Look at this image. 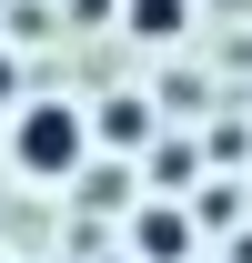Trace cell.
<instances>
[{"mask_svg":"<svg viewBox=\"0 0 252 263\" xmlns=\"http://www.w3.org/2000/svg\"><path fill=\"white\" fill-rule=\"evenodd\" d=\"M91 111L81 101H20L10 111V162H20V182H71V172L91 162Z\"/></svg>","mask_w":252,"mask_h":263,"instance_id":"obj_1","label":"cell"},{"mask_svg":"<svg viewBox=\"0 0 252 263\" xmlns=\"http://www.w3.org/2000/svg\"><path fill=\"white\" fill-rule=\"evenodd\" d=\"M131 253L141 263H192V213L182 202H152V213L131 223Z\"/></svg>","mask_w":252,"mask_h":263,"instance_id":"obj_2","label":"cell"},{"mask_svg":"<svg viewBox=\"0 0 252 263\" xmlns=\"http://www.w3.org/2000/svg\"><path fill=\"white\" fill-rule=\"evenodd\" d=\"M121 21H131L141 41H182V31H192V0H121Z\"/></svg>","mask_w":252,"mask_h":263,"instance_id":"obj_3","label":"cell"},{"mask_svg":"<svg viewBox=\"0 0 252 263\" xmlns=\"http://www.w3.org/2000/svg\"><path fill=\"white\" fill-rule=\"evenodd\" d=\"M91 132H111V142H141V132H152V111H141V91H121L111 101V111H101Z\"/></svg>","mask_w":252,"mask_h":263,"instance_id":"obj_4","label":"cell"},{"mask_svg":"<svg viewBox=\"0 0 252 263\" xmlns=\"http://www.w3.org/2000/svg\"><path fill=\"white\" fill-rule=\"evenodd\" d=\"M192 172H202V152H192V142H172V152H161V193H182Z\"/></svg>","mask_w":252,"mask_h":263,"instance_id":"obj_5","label":"cell"}]
</instances>
